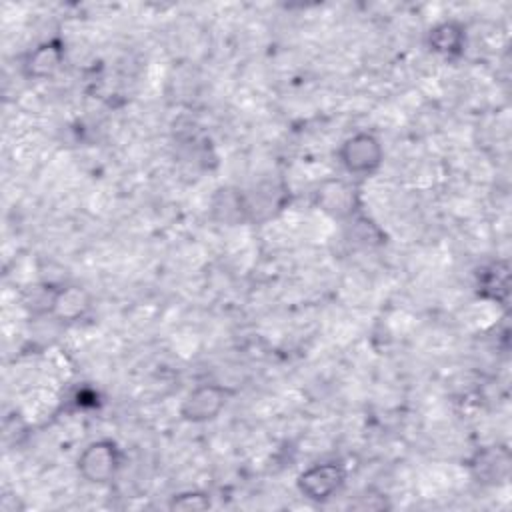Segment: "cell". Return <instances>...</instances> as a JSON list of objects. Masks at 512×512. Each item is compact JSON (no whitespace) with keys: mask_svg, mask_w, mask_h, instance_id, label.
Masks as SVG:
<instances>
[{"mask_svg":"<svg viewBox=\"0 0 512 512\" xmlns=\"http://www.w3.org/2000/svg\"><path fill=\"white\" fill-rule=\"evenodd\" d=\"M122 468V450L110 438L88 442L76 456L78 476L94 486L110 484Z\"/></svg>","mask_w":512,"mask_h":512,"instance_id":"obj_1","label":"cell"},{"mask_svg":"<svg viewBox=\"0 0 512 512\" xmlns=\"http://www.w3.org/2000/svg\"><path fill=\"white\" fill-rule=\"evenodd\" d=\"M336 154L342 170L356 178H370L384 164V146L372 132H354L344 138Z\"/></svg>","mask_w":512,"mask_h":512,"instance_id":"obj_2","label":"cell"},{"mask_svg":"<svg viewBox=\"0 0 512 512\" xmlns=\"http://www.w3.org/2000/svg\"><path fill=\"white\" fill-rule=\"evenodd\" d=\"M346 484V468L340 462H318L302 470L296 478L298 492L314 502L324 504L332 500Z\"/></svg>","mask_w":512,"mask_h":512,"instance_id":"obj_3","label":"cell"},{"mask_svg":"<svg viewBox=\"0 0 512 512\" xmlns=\"http://www.w3.org/2000/svg\"><path fill=\"white\" fill-rule=\"evenodd\" d=\"M230 398V390L220 384H200L180 402V418L188 424H206L220 416Z\"/></svg>","mask_w":512,"mask_h":512,"instance_id":"obj_4","label":"cell"},{"mask_svg":"<svg viewBox=\"0 0 512 512\" xmlns=\"http://www.w3.org/2000/svg\"><path fill=\"white\" fill-rule=\"evenodd\" d=\"M92 310V296L80 284H64L50 290L46 312L62 324L84 320Z\"/></svg>","mask_w":512,"mask_h":512,"instance_id":"obj_5","label":"cell"},{"mask_svg":"<svg viewBox=\"0 0 512 512\" xmlns=\"http://www.w3.org/2000/svg\"><path fill=\"white\" fill-rule=\"evenodd\" d=\"M66 60V44L60 38H50L36 44L22 60V74L28 80H48L58 74Z\"/></svg>","mask_w":512,"mask_h":512,"instance_id":"obj_6","label":"cell"},{"mask_svg":"<svg viewBox=\"0 0 512 512\" xmlns=\"http://www.w3.org/2000/svg\"><path fill=\"white\" fill-rule=\"evenodd\" d=\"M314 198H316V204L320 206L322 212H326L328 216L338 218V220L350 218L358 208L356 188L350 182L340 180V178L324 180L318 186Z\"/></svg>","mask_w":512,"mask_h":512,"instance_id":"obj_7","label":"cell"},{"mask_svg":"<svg viewBox=\"0 0 512 512\" xmlns=\"http://www.w3.org/2000/svg\"><path fill=\"white\" fill-rule=\"evenodd\" d=\"M466 42H468L466 24L456 18L440 20L426 32L428 50L446 60H456L464 56Z\"/></svg>","mask_w":512,"mask_h":512,"instance_id":"obj_8","label":"cell"},{"mask_svg":"<svg viewBox=\"0 0 512 512\" xmlns=\"http://www.w3.org/2000/svg\"><path fill=\"white\" fill-rule=\"evenodd\" d=\"M510 452L504 446H486L480 448L472 460H470V470L472 476L476 478V482L480 484H488V486H496L506 482L508 474H510Z\"/></svg>","mask_w":512,"mask_h":512,"instance_id":"obj_9","label":"cell"},{"mask_svg":"<svg viewBox=\"0 0 512 512\" xmlns=\"http://www.w3.org/2000/svg\"><path fill=\"white\" fill-rule=\"evenodd\" d=\"M478 294L496 304H506L510 296V266L506 260H496L478 272Z\"/></svg>","mask_w":512,"mask_h":512,"instance_id":"obj_10","label":"cell"},{"mask_svg":"<svg viewBox=\"0 0 512 512\" xmlns=\"http://www.w3.org/2000/svg\"><path fill=\"white\" fill-rule=\"evenodd\" d=\"M214 216L224 224H238L248 218V202L246 198L230 188L218 190L212 202Z\"/></svg>","mask_w":512,"mask_h":512,"instance_id":"obj_11","label":"cell"},{"mask_svg":"<svg viewBox=\"0 0 512 512\" xmlns=\"http://www.w3.org/2000/svg\"><path fill=\"white\" fill-rule=\"evenodd\" d=\"M210 506H212L210 494H206L202 490L178 492L168 502L170 510H180V512H200V510H208Z\"/></svg>","mask_w":512,"mask_h":512,"instance_id":"obj_12","label":"cell"}]
</instances>
